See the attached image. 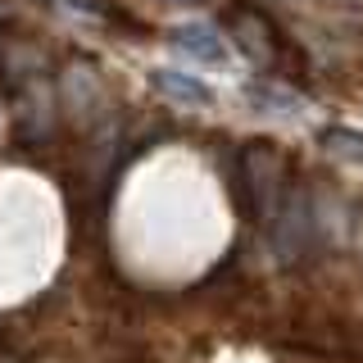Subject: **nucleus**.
Wrapping results in <instances>:
<instances>
[{
    "label": "nucleus",
    "mask_w": 363,
    "mask_h": 363,
    "mask_svg": "<svg viewBox=\"0 0 363 363\" xmlns=\"http://www.w3.org/2000/svg\"><path fill=\"white\" fill-rule=\"evenodd\" d=\"M155 82H159V91H164V96H173V100H182V105H191V109L213 105V91L204 86V82H196V77H186V73L159 68V73H155Z\"/></svg>",
    "instance_id": "1"
},
{
    "label": "nucleus",
    "mask_w": 363,
    "mask_h": 363,
    "mask_svg": "<svg viewBox=\"0 0 363 363\" xmlns=\"http://www.w3.org/2000/svg\"><path fill=\"white\" fill-rule=\"evenodd\" d=\"M177 41H182V50H186V55H196V60L213 64V68L227 64V50H223V41H218V32H213V28H182Z\"/></svg>",
    "instance_id": "2"
}]
</instances>
